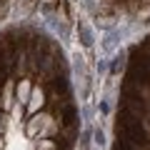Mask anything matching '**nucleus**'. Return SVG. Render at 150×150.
I'll return each mask as SVG.
<instances>
[{
    "instance_id": "nucleus-8",
    "label": "nucleus",
    "mask_w": 150,
    "mask_h": 150,
    "mask_svg": "<svg viewBox=\"0 0 150 150\" xmlns=\"http://www.w3.org/2000/svg\"><path fill=\"white\" fill-rule=\"evenodd\" d=\"M38 148H40V150H50V148H53V143H38Z\"/></svg>"
},
{
    "instance_id": "nucleus-1",
    "label": "nucleus",
    "mask_w": 150,
    "mask_h": 150,
    "mask_svg": "<svg viewBox=\"0 0 150 150\" xmlns=\"http://www.w3.org/2000/svg\"><path fill=\"white\" fill-rule=\"evenodd\" d=\"M43 103H45V93L40 90V88H33V93H30V100H28V110L35 115L40 108H43Z\"/></svg>"
},
{
    "instance_id": "nucleus-2",
    "label": "nucleus",
    "mask_w": 150,
    "mask_h": 150,
    "mask_svg": "<svg viewBox=\"0 0 150 150\" xmlns=\"http://www.w3.org/2000/svg\"><path fill=\"white\" fill-rule=\"evenodd\" d=\"M30 93H33L30 80H20V83H18V88H15V98H18V103H20V105L30 100Z\"/></svg>"
},
{
    "instance_id": "nucleus-7",
    "label": "nucleus",
    "mask_w": 150,
    "mask_h": 150,
    "mask_svg": "<svg viewBox=\"0 0 150 150\" xmlns=\"http://www.w3.org/2000/svg\"><path fill=\"white\" fill-rule=\"evenodd\" d=\"M95 148H105V135H103V130H95Z\"/></svg>"
},
{
    "instance_id": "nucleus-6",
    "label": "nucleus",
    "mask_w": 150,
    "mask_h": 150,
    "mask_svg": "<svg viewBox=\"0 0 150 150\" xmlns=\"http://www.w3.org/2000/svg\"><path fill=\"white\" fill-rule=\"evenodd\" d=\"M3 108H5V110L13 108V83H8V85L3 88Z\"/></svg>"
},
{
    "instance_id": "nucleus-5",
    "label": "nucleus",
    "mask_w": 150,
    "mask_h": 150,
    "mask_svg": "<svg viewBox=\"0 0 150 150\" xmlns=\"http://www.w3.org/2000/svg\"><path fill=\"white\" fill-rule=\"evenodd\" d=\"M125 58H128V53H125V50H120V53L112 58V68H110V70H112V75H118L120 70L125 68Z\"/></svg>"
},
{
    "instance_id": "nucleus-4",
    "label": "nucleus",
    "mask_w": 150,
    "mask_h": 150,
    "mask_svg": "<svg viewBox=\"0 0 150 150\" xmlns=\"http://www.w3.org/2000/svg\"><path fill=\"white\" fill-rule=\"evenodd\" d=\"M48 120H50L48 115H38V112H35V115H33V120H30V125H28V133H30V135H33V133H38V130L43 128Z\"/></svg>"
},
{
    "instance_id": "nucleus-3",
    "label": "nucleus",
    "mask_w": 150,
    "mask_h": 150,
    "mask_svg": "<svg viewBox=\"0 0 150 150\" xmlns=\"http://www.w3.org/2000/svg\"><path fill=\"white\" fill-rule=\"evenodd\" d=\"M80 40H83V45H85V48H90V45L95 43V35H93V30H90V25H88V23H80Z\"/></svg>"
}]
</instances>
